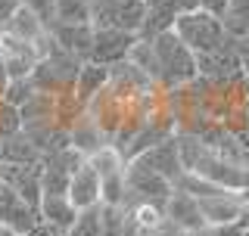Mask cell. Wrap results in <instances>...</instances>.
<instances>
[{"label": "cell", "mask_w": 249, "mask_h": 236, "mask_svg": "<svg viewBox=\"0 0 249 236\" xmlns=\"http://www.w3.org/2000/svg\"><path fill=\"white\" fill-rule=\"evenodd\" d=\"M153 47V59H156V84L162 90H175L184 84L196 81L199 68H196V53L187 47L175 31H159V34L146 37Z\"/></svg>", "instance_id": "cell-1"}, {"label": "cell", "mask_w": 249, "mask_h": 236, "mask_svg": "<svg viewBox=\"0 0 249 236\" xmlns=\"http://www.w3.org/2000/svg\"><path fill=\"white\" fill-rule=\"evenodd\" d=\"M175 31L181 41L190 47L196 56H206V53H215L221 50L224 44H231L228 31H224V22L212 13H202V10H193V13H184L181 19L175 22Z\"/></svg>", "instance_id": "cell-2"}, {"label": "cell", "mask_w": 249, "mask_h": 236, "mask_svg": "<svg viewBox=\"0 0 249 236\" xmlns=\"http://www.w3.org/2000/svg\"><path fill=\"white\" fill-rule=\"evenodd\" d=\"M90 25L140 34V25H143V0H90Z\"/></svg>", "instance_id": "cell-3"}, {"label": "cell", "mask_w": 249, "mask_h": 236, "mask_svg": "<svg viewBox=\"0 0 249 236\" xmlns=\"http://www.w3.org/2000/svg\"><path fill=\"white\" fill-rule=\"evenodd\" d=\"M81 162H84V155L72 146L44 155V162H41V196H66L69 177L75 174V168Z\"/></svg>", "instance_id": "cell-4"}, {"label": "cell", "mask_w": 249, "mask_h": 236, "mask_svg": "<svg viewBox=\"0 0 249 236\" xmlns=\"http://www.w3.org/2000/svg\"><path fill=\"white\" fill-rule=\"evenodd\" d=\"M124 184H128V199H146V202H159V205H165L171 190H175L165 177L146 168L140 159H131L124 165Z\"/></svg>", "instance_id": "cell-5"}, {"label": "cell", "mask_w": 249, "mask_h": 236, "mask_svg": "<svg viewBox=\"0 0 249 236\" xmlns=\"http://www.w3.org/2000/svg\"><path fill=\"white\" fill-rule=\"evenodd\" d=\"M137 34L134 31H119V28H93L90 37V53L88 62H97V66H119V62L128 59L131 47H134Z\"/></svg>", "instance_id": "cell-6"}, {"label": "cell", "mask_w": 249, "mask_h": 236, "mask_svg": "<svg viewBox=\"0 0 249 236\" xmlns=\"http://www.w3.org/2000/svg\"><path fill=\"white\" fill-rule=\"evenodd\" d=\"M199 10V0H143V25H140V37L159 34V31H171L175 22L184 13Z\"/></svg>", "instance_id": "cell-7"}, {"label": "cell", "mask_w": 249, "mask_h": 236, "mask_svg": "<svg viewBox=\"0 0 249 236\" xmlns=\"http://www.w3.org/2000/svg\"><path fill=\"white\" fill-rule=\"evenodd\" d=\"M41 162H0V180L10 184L31 208L41 202Z\"/></svg>", "instance_id": "cell-8"}, {"label": "cell", "mask_w": 249, "mask_h": 236, "mask_svg": "<svg viewBox=\"0 0 249 236\" xmlns=\"http://www.w3.org/2000/svg\"><path fill=\"white\" fill-rule=\"evenodd\" d=\"M37 221H41V218H37V208H31L10 184L0 180V230H13V233L22 236Z\"/></svg>", "instance_id": "cell-9"}, {"label": "cell", "mask_w": 249, "mask_h": 236, "mask_svg": "<svg viewBox=\"0 0 249 236\" xmlns=\"http://www.w3.org/2000/svg\"><path fill=\"white\" fill-rule=\"evenodd\" d=\"M0 62H3L13 81H19V78H28L35 72V66L41 62V50H37V44L16 41V37L3 34L0 37Z\"/></svg>", "instance_id": "cell-10"}, {"label": "cell", "mask_w": 249, "mask_h": 236, "mask_svg": "<svg viewBox=\"0 0 249 236\" xmlns=\"http://www.w3.org/2000/svg\"><path fill=\"white\" fill-rule=\"evenodd\" d=\"M47 34H50L53 44H56L59 50H66L69 56L88 62L90 37H93V25H90V22H81V25H72V22H50V25H47Z\"/></svg>", "instance_id": "cell-11"}, {"label": "cell", "mask_w": 249, "mask_h": 236, "mask_svg": "<svg viewBox=\"0 0 249 236\" xmlns=\"http://www.w3.org/2000/svg\"><path fill=\"white\" fill-rule=\"evenodd\" d=\"M196 199V196H193ZM196 205L202 211L206 224H237L240 218V205H243V193L237 190H218L212 196H199Z\"/></svg>", "instance_id": "cell-12"}, {"label": "cell", "mask_w": 249, "mask_h": 236, "mask_svg": "<svg viewBox=\"0 0 249 236\" xmlns=\"http://www.w3.org/2000/svg\"><path fill=\"white\" fill-rule=\"evenodd\" d=\"M137 159L143 162L146 168H153L156 174H162V177H165L171 186H175V184H178V177L184 174L181 149H178V134H175V137H168L165 143H159V146L146 149V152H140Z\"/></svg>", "instance_id": "cell-13"}, {"label": "cell", "mask_w": 249, "mask_h": 236, "mask_svg": "<svg viewBox=\"0 0 249 236\" xmlns=\"http://www.w3.org/2000/svg\"><path fill=\"white\" fill-rule=\"evenodd\" d=\"M69 202L81 211V208H97L100 205V174H97V168L84 159L81 165L75 168V174L69 177Z\"/></svg>", "instance_id": "cell-14"}, {"label": "cell", "mask_w": 249, "mask_h": 236, "mask_svg": "<svg viewBox=\"0 0 249 236\" xmlns=\"http://www.w3.org/2000/svg\"><path fill=\"white\" fill-rule=\"evenodd\" d=\"M109 81H112V68H109V66L81 62V68H78V75H75V84H72V93H75L78 103L88 109L93 100L109 87Z\"/></svg>", "instance_id": "cell-15"}, {"label": "cell", "mask_w": 249, "mask_h": 236, "mask_svg": "<svg viewBox=\"0 0 249 236\" xmlns=\"http://www.w3.org/2000/svg\"><path fill=\"white\" fill-rule=\"evenodd\" d=\"M165 221L181 227V230H190V233H196L199 227H206L196 199H193L190 193H181V190H171L168 202H165Z\"/></svg>", "instance_id": "cell-16"}, {"label": "cell", "mask_w": 249, "mask_h": 236, "mask_svg": "<svg viewBox=\"0 0 249 236\" xmlns=\"http://www.w3.org/2000/svg\"><path fill=\"white\" fill-rule=\"evenodd\" d=\"M122 211H124V218L131 221V227H134L140 236H153L162 224H165V205H159V202L128 199L122 205Z\"/></svg>", "instance_id": "cell-17"}, {"label": "cell", "mask_w": 249, "mask_h": 236, "mask_svg": "<svg viewBox=\"0 0 249 236\" xmlns=\"http://www.w3.org/2000/svg\"><path fill=\"white\" fill-rule=\"evenodd\" d=\"M37 218H41L44 224H50L53 230L66 233L69 227L75 224L78 208L69 202V196H41V202H37Z\"/></svg>", "instance_id": "cell-18"}, {"label": "cell", "mask_w": 249, "mask_h": 236, "mask_svg": "<svg viewBox=\"0 0 249 236\" xmlns=\"http://www.w3.org/2000/svg\"><path fill=\"white\" fill-rule=\"evenodd\" d=\"M69 146L78 149V152L88 159V155H93L100 146H106V137H103V131L97 128V121L88 115V109H84V115L78 118V121L69 128ZM112 146V143H109Z\"/></svg>", "instance_id": "cell-19"}, {"label": "cell", "mask_w": 249, "mask_h": 236, "mask_svg": "<svg viewBox=\"0 0 249 236\" xmlns=\"http://www.w3.org/2000/svg\"><path fill=\"white\" fill-rule=\"evenodd\" d=\"M0 31H3V34H10V37H16V41L37 44V41L47 34V25L28 10V6H19V10H16L10 19L3 22V28H0Z\"/></svg>", "instance_id": "cell-20"}, {"label": "cell", "mask_w": 249, "mask_h": 236, "mask_svg": "<svg viewBox=\"0 0 249 236\" xmlns=\"http://www.w3.org/2000/svg\"><path fill=\"white\" fill-rule=\"evenodd\" d=\"M221 22L233 44H249V0H231Z\"/></svg>", "instance_id": "cell-21"}, {"label": "cell", "mask_w": 249, "mask_h": 236, "mask_svg": "<svg viewBox=\"0 0 249 236\" xmlns=\"http://www.w3.org/2000/svg\"><path fill=\"white\" fill-rule=\"evenodd\" d=\"M44 155L37 152V146L28 140L25 131H19L16 137L0 143V162H41Z\"/></svg>", "instance_id": "cell-22"}, {"label": "cell", "mask_w": 249, "mask_h": 236, "mask_svg": "<svg viewBox=\"0 0 249 236\" xmlns=\"http://www.w3.org/2000/svg\"><path fill=\"white\" fill-rule=\"evenodd\" d=\"M66 236H103V205L81 208L75 224L66 230Z\"/></svg>", "instance_id": "cell-23"}, {"label": "cell", "mask_w": 249, "mask_h": 236, "mask_svg": "<svg viewBox=\"0 0 249 236\" xmlns=\"http://www.w3.org/2000/svg\"><path fill=\"white\" fill-rule=\"evenodd\" d=\"M53 22H90V0H56V10H53Z\"/></svg>", "instance_id": "cell-24"}, {"label": "cell", "mask_w": 249, "mask_h": 236, "mask_svg": "<svg viewBox=\"0 0 249 236\" xmlns=\"http://www.w3.org/2000/svg\"><path fill=\"white\" fill-rule=\"evenodd\" d=\"M19 131H22V112H19V106L0 100V143L10 140V137H16Z\"/></svg>", "instance_id": "cell-25"}, {"label": "cell", "mask_w": 249, "mask_h": 236, "mask_svg": "<svg viewBox=\"0 0 249 236\" xmlns=\"http://www.w3.org/2000/svg\"><path fill=\"white\" fill-rule=\"evenodd\" d=\"M35 93L37 90H35V84H31V78H19V81H10L3 100H6V103H13V106H25Z\"/></svg>", "instance_id": "cell-26"}, {"label": "cell", "mask_w": 249, "mask_h": 236, "mask_svg": "<svg viewBox=\"0 0 249 236\" xmlns=\"http://www.w3.org/2000/svg\"><path fill=\"white\" fill-rule=\"evenodd\" d=\"M22 6H28L44 25H50V22H53V10H56V0H22Z\"/></svg>", "instance_id": "cell-27"}, {"label": "cell", "mask_w": 249, "mask_h": 236, "mask_svg": "<svg viewBox=\"0 0 249 236\" xmlns=\"http://www.w3.org/2000/svg\"><path fill=\"white\" fill-rule=\"evenodd\" d=\"M243 230H240V224H206L199 227L193 236H240Z\"/></svg>", "instance_id": "cell-28"}, {"label": "cell", "mask_w": 249, "mask_h": 236, "mask_svg": "<svg viewBox=\"0 0 249 236\" xmlns=\"http://www.w3.org/2000/svg\"><path fill=\"white\" fill-rule=\"evenodd\" d=\"M228 3H231V0H199V10L202 13H212V16L221 19V16L228 13Z\"/></svg>", "instance_id": "cell-29"}, {"label": "cell", "mask_w": 249, "mask_h": 236, "mask_svg": "<svg viewBox=\"0 0 249 236\" xmlns=\"http://www.w3.org/2000/svg\"><path fill=\"white\" fill-rule=\"evenodd\" d=\"M19 6H22V0H0V28H3V22L10 19Z\"/></svg>", "instance_id": "cell-30"}, {"label": "cell", "mask_w": 249, "mask_h": 236, "mask_svg": "<svg viewBox=\"0 0 249 236\" xmlns=\"http://www.w3.org/2000/svg\"><path fill=\"white\" fill-rule=\"evenodd\" d=\"M10 81H13V78H10V72H6V68H3V62H0V100H3L6 87H10Z\"/></svg>", "instance_id": "cell-31"}, {"label": "cell", "mask_w": 249, "mask_h": 236, "mask_svg": "<svg viewBox=\"0 0 249 236\" xmlns=\"http://www.w3.org/2000/svg\"><path fill=\"white\" fill-rule=\"evenodd\" d=\"M240 118H243V131H249V93H246L243 106H240ZM243 131H240V134H243Z\"/></svg>", "instance_id": "cell-32"}, {"label": "cell", "mask_w": 249, "mask_h": 236, "mask_svg": "<svg viewBox=\"0 0 249 236\" xmlns=\"http://www.w3.org/2000/svg\"><path fill=\"white\" fill-rule=\"evenodd\" d=\"M237 137H240V143H243V146H246V152H249V131H243V134H237Z\"/></svg>", "instance_id": "cell-33"}, {"label": "cell", "mask_w": 249, "mask_h": 236, "mask_svg": "<svg viewBox=\"0 0 249 236\" xmlns=\"http://www.w3.org/2000/svg\"><path fill=\"white\" fill-rule=\"evenodd\" d=\"M0 236H19V233H13V230H0Z\"/></svg>", "instance_id": "cell-34"}, {"label": "cell", "mask_w": 249, "mask_h": 236, "mask_svg": "<svg viewBox=\"0 0 249 236\" xmlns=\"http://www.w3.org/2000/svg\"><path fill=\"white\" fill-rule=\"evenodd\" d=\"M240 236H249V230H243V233H240Z\"/></svg>", "instance_id": "cell-35"}, {"label": "cell", "mask_w": 249, "mask_h": 236, "mask_svg": "<svg viewBox=\"0 0 249 236\" xmlns=\"http://www.w3.org/2000/svg\"><path fill=\"white\" fill-rule=\"evenodd\" d=\"M0 37H3V31H0Z\"/></svg>", "instance_id": "cell-36"}]
</instances>
